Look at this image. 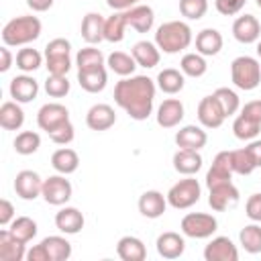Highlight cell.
Listing matches in <instances>:
<instances>
[{"instance_id":"3957f363","label":"cell","mask_w":261,"mask_h":261,"mask_svg":"<svg viewBox=\"0 0 261 261\" xmlns=\"http://www.w3.org/2000/svg\"><path fill=\"white\" fill-rule=\"evenodd\" d=\"M41 29H43V24L37 16H31V14L16 16V18H12L4 24L2 41L8 47H27L29 43L39 39Z\"/></svg>"},{"instance_id":"ab89813d","label":"cell","mask_w":261,"mask_h":261,"mask_svg":"<svg viewBox=\"0 0 261 261\" xmlns=\"http://www.w3.org/2000/svg\"><path fill=\"white\" fill-rule=\"evenodd\" d=\"M230 167H232V173H239V175H249L257 169L255 159L251 157L247 147L230 151Z\"/></svg>"},{"instance_id":"e0dca14e","label":"cell","mask_w":261,"mask_h":261,"mask_svg":"<svg viewBox=\"0 0 261 261\" xmlns=\"http://www.w3.org/2000/svg\"><path fill=\"white\" fill-rule=\"evenodd\" d=\"M155 247H157L159 257H163V259H177L186 251V241H184V237L179 232L167 230V232H161L157 237Z\"/></svg>"},{"instance_id":"836d02e7","label":"cell","mask_w":261,"mask_h":261,"mask_svg":"<svg viewBox=\"0 0 261 261\" xmlns=\"http://www.w3.org/2000/svg\"><path fill=\"white\" fill-rule=\"evenodd\" d=\"M106 65L110 67V71H114L116 75L120 77H128L133 75V71L139 67L135 57L124 53V51H112L108 57H106Z\"/></svg>"},{"instance_id":"db71d44e","label":"cell","mask_w":261,"mask_h":261,"mask_svg":"<svg viewBox=\"0 0 261 261\" xmlns=\"http://www.w3.org/2000/svg\"><path fill=\"white\" fill-rule=\"evenodd\" d=\"M27 259H29V261H49V255H47L43 243L33 245V247L27 251Z\"/></svg>"},{"instance_id":"4316f807","label":"cell","mask_w":261,"mask_h":261,"mask_svg":"<svg viewBox=\"0 0 261 261\" xmlns=\"http://www.w3.org/2000/svg\"><path fill=\"white\" fill-rule=\"evenodd\" d=\"M222 35L220 31L216 29H202L198 35H196V51L204 57H212V55H218L220 49H222Z\"/></svg>"},{"instance_id":"f6af8a7d","label":"cell","mask_w":261,"mask_h":261,"mask_svg":"<svg viewBox=\"0 0 261 261\" xmlns=\"http://www.w3.org/2000/svg\"><path fill=\"white\" fill-rule=\"evenodd\" d=\"M45 67L53 75H67V71L71 69V57H69V53L45 55Z\"/></svg>"},{"instance_id":"11a10c76","label":"cell","mask_w":261,"mask_h":261,"mask_svg":"<svg viewBox=\"0 0 261 261\" xmlns=\"http://www.w3.org/2000/svg\"><path fill=\"white\" fill-rule=\"evenodd\" d=\"M12 61H14V57H12L10 49H8V45H4V47L0 49V71L6 73V71L12 67Z\"/></svg>"},{"instance_id":"277c9868","label":"cell","mask_w":261,"mask_h":261,"mask_svg":"<svg viewBox=\"0 0 261 261\" xmlns=\"http://www.w3.org/2000/svg\"><path fill=\"white\" fill-rule=\"evenodd\" d=\"M230 80L243 92L255 90L261 84V65H259V59H255L251 55H241V57L232 59V63H230Z\"/></svg>"},{"instance_id":"7a4b0ae2","label":"cell","mask_w":261,"mask_h":261,"mask_svg":"<svg viewBox=\"0 0 261 261\" xmlns=\"http://www.w3.org/2000/svg\"><path fill=\"white\" fill-rule=\"evenodd\" d=\"M192 29L184 20H167L155 31V45L163 53H179L192 45Z\"/></svg>"},{"instance_id":"e575fe53","label":"cell","mask_w":261,"mask_h":261,"mask_svg":"<svg viewBox=\"0 0 261 261\" xmlns=\"http://www.w3.org/2000/svg\"><path fill=\"white\" fill-rule=\"evenodd\" d=\"M126 27H128V22H126L124 10H116L104 22V41H108V43H120L124 39V29Z\"/></svg>"},{"instance_id":"30bf717a","label":"cell","mask_w":261,"mask_h":261,"mask_svg":"<svg viewBox=\"0 0 261 261\" xmlns=\"http://www.w3.org/2000/svg\"><path fill=\"white\" fill-rule=\"evenodd\" d=\"M14 192L22 200H37L43 194V179L33 169H22L14 177Z\"/></svg>"},{"instance_id":"5bb4252c","label":"cell","mask_w":261,"mask_h":261,"mask_svg":"<svg viewBox=\"0 0 261 261\" xmlns=\"http://www.w3.org/2000/svg\"><path fill=\"white\" fill-rule=\"evenodd\" d=\"M232 37L243 45L257 43L261 37V22L253 14H243L232 22Z\"/></svg>"},{"instance_id":"6f0895ef","label":"cell","mask_w":261,"mask_h":261,"mask_svg":"<svg viewBox=\"0 0 261 261\" xmlns=\"http://www.w3.org/2000/svg\"><path fill=\"white\" fill-rule=\"evenodd\" d=\"M141 0H106V4L112 8V10H128L133 6H137Z\"/></svg>"},{"instance_id":"c3c4849f","label":"cell","mask_w":261,"mask_h":261,"mask_svg":"<svg viewBox=\"0 0 261 261\" xmlns=\"http://www.w3.org/2000/svg\"><path fill=\"white\" fill-rule=\"evenodd\" d=\"M73 137H75V133H73L71 120L65 122V124H61V126L55 128L53 133H49V139H51L55 145H69V143L73 141Z\"/></svg>"},{"instance_id":"6da1fadb","label":"cell","mask_w":261,"mask_h":261,"mask_svg":"<svg viewBox=\"0 0 261 261\" xmlns=\"http://www.w3.org/2000/svg\"><path fill=\"white\" fill-rule=\"evenodd\" d=\"M155 82L147 75H128L116 82L114 86V102L133 118L147 120L153 112L155 102Z\"/></svg>"},{"instance_id":"ee69618b","label":"cell","mask_w":261,"mask_h":261,"mask_svg":"<svg viewBox=\"0 0 261 261\" xmlns=\"http://www.w3.org/2000/svg\"><path fill=\"white\" fill-rule=\"evenodd\" d=\"M214 96H216V100L220 102V106H222L226 118L239 112V108H241V100H239V96H237L234 90H230V88H218V90L214 92Z\"/></svg>"},{"instance_id":"9a60e30c","label":"cell","mask_w":261,"mask_h":261,"mask_svg":"<svg viewBox=\"0 0 261 261\" xmlns=\"http://www.w3.org/2000/svg\"><path fill=\"white\" fill-rule=\"evenodd\" d=\"M226 181H232V167H230V151H220L208 173H206V186L208 188H214V186H220V184H226Z\"/></svg>"},{"instance_id":"ac0fdd59","label":"cell","mask_w":261,"mask_h":261,"mask_svg":"<svg viewBox=\"0 0 261 261\" xmlns=\"http://www.w3.org/2000/svg\"><path fill=\"white\" fill-rule=\"evenodd\" d=\"M165 208H167V196H163V194L157 192V190H147V192H143L141 198H139V212H141L145 218L155 220V218L163 216Z\"/></svg>"},{"instance_id":"9f6ffc18","label":"cell","mask_w":261,"mask_h":261,"mask_svg":"<svg viewBox=\"0 0 261 261\" xmlns=\"http://www.w3.org/2000/svg\"><path fill=\"white\" fill-rule=\"evenodd\" d=\"M247 149H249L251 157L255 159V165L261 167V139H253V141H249Z\"/></svg>"},{"instance_id":"bcb514c9","label":"cell","mask_w":261,"mask_h":261,"mask_svg":"<svg viewBox=\"0 0 261 261\" xmlns=\"http://www.w3.org/2000/svg\"><path fill=\"white\" fill-rule=\"evenodd\" d=\"M179 12L188 20H200L208 12V0H179Z\"/></svg>"},{"instance_id":"ba28073f","label":"cell","mask_w":261,"mask_h":261,"mask_svg":"<svg viewBox=\"0 0 261 261\" xmlns=\"http://www.w3.org/2000/svg\"><path fill=\"white\" fill-rule=\"evenodd\" d=\"M69 122V110L59 104V102H49V104H43L37 112V124L41 130H45L47 135L53 133L55 128H59L61 124Z\"/></svg>"},{"instance_id":"d6a6232c","label":"cell","mask_w":261,"mask_h":261,"mask_svg":"<svg viewBox=\"0 0 261 261\" xmlns=\"http://www.w3.org/2000/svg\"><path fill=\"white\" fill-rule=\"evenodd\" d=\"M41 243L49 255V261H67L71 257V243L65 237L51 234V237H45Z\"/></svg>"},{"instance_id":"7dc6e473","label":"cell","mask_w":261,"mask_h":261,"mask_svg":"<svg viewBox=\"0 0 261 261\" xmlns=\"http://www.w3.org/2000/svg\"><path fill=\"white\" fill-rule=\"evenodd\" d=\"M45 92L51 98H63L69 94V80L67 75H53L49 73L45 80Z\"/></svg>"},{"instance_id":"ffe728a7","label":"cell","mask_w":261,"mask_h":261,"mask_svg":"<svg viewBox=\"0 0 261 261\" xmlns=\"http://www.w3.org/2000/svg\"><path fill=\"white\" fill-rule=\"evenodd\" d=\"M184 120V104L177 98H167L157 108V124L163 128H173Z\"/></svg>"},{"instance_id":"9c48e42d","label":"cell","mask_w":261,"mask_h":261,"mask_svg":"<svg viewBox=\"0 0 261 261\" xmlns=\"http://www.w3.org/2000/svg\"><path fill=\"white\" fill-rule=\"evenodd\" d=\"M196 114H198V120L204 128H218V126H222V122L226 118V114H224V110H222V106H220V102L216 100L214 94L204 96L198 102Z\"/></svg>"},{"instance_id":"2e32d148","label":"cell","mask_w":261,"mask_h":261,"mask_svg":"<svg viewBox=\"0 0 261 261\" xmlns=\"http://www.w3.org/2000/svg\"><path fill=\"white\" fill-rule=\"evenodd\" d=\"M116 122V112L110 104H94L86 112V124L92 130H108Z\"/></svg>"},{"instance_id":"74e56055","label":"cell","mask_w":261,"mask_h":261,"mask_svg":"<svg viewBox=\"0 0 261 261\" xmlns=\"http://www.w3.org/2000/svg\"><path fill=\"white\" fill-rule=\"evenodd\" d=\"M14 61H16V67L22 73H31V71H37L43 65V55L33 47H22V49H18Z\"/></svg>"},{"instance_id":"91938a15","label":"cell","mask_w":261,"mask_h":261,"mask_svg":"<svg viewBox=\"0 0 261 261\" xmlns=\"http://www.w3.org/2000/svg\"><path fill=\"white\" fill-rule=\"evenodd\" d=\"M257 55H259V59H261V39L257 41Z\"/></svg>"},{"instance_id":"7bdbcfd3","label":"cell","mask_w":261,"mask_h":261,"mask_svg":"<svg viewBox=\"0 0 261 261\" xmlns=\"http://www.w3.org/2000/svg\"><path fill=\"white\" fill-rule=\"evenodd\" d=\"M75 65H77V71L80 69H94V67H102L104 65V55L100 49L96 47H84L77 51L75 55Z\"/></svg>"},{"instance_id":"f1b7e54d","label":"cell","mask_w":261,"mask_h":261,"mask_svg":"<svg viewBox=\"0 0 261 261\" xmlns=\"http://www.w3.org/2000/svg\"><path fill=\"white\" fill-rule=\"evenodd\" d=\"M116 255L122 261H143L147 257V249L141 239L126 234L116 243Z\"/></svg>"},{"instance_id":"44dd1931","label":"cell","mask_w":261,"mask_h":261,"mask_svg":"<svg viewBox=\"0 0 261 261\" xmlns=\"http://www.w3.org/2000/svg\"><path fill=\"white\" fill-rule=\"evenodd\" d=\"M128 27H133L137 33H149L155 24V12L147 4H137L128 10H124Z\"/></svg>"},{"instance_id":"816d5d0a","label":"cell","mask_w":261,"mask_h":261,"mask_svg":"<svg viewBox=\"0 0 261 261\" xmlns=\"http://www.w3.org/2000/svg\"><path fill=\"white\" fill-rule=\"evenodd\" d=\"M241 114L261 124V100H251L241 108Z\"/></svg>"},{"instance_id":"484cf974","label":"cell","mask_w":261,"mask_h":261,"mask_svg":"<svg viewBox=\"0 0 261 261\" xmlns=\"http://www.w3.org/2000/svg\"><path fill=\"white\" fill-rule=\"evenodd\" d=\"M104 22L106 18L98 12H88L82 18V39L88 45H98L100 41H104Z\"/></svg>"},{"instance_id":"b9f144b4","label":"cell","mask_w":261,"mask_h":261,"mask_svg":"<svg viewBox=\"0 0 261 261\" xmlns=\"http://www.w3.org/2000/svg\"><path fill=\"white\" fill-rule=\"evenodd\" d=\"M12 145H14V151L18 155H33L41 147V137L35 130H22V133H18L14 137Z\"/></svg>"},{"instance_id":"cb8c5ba5","label":"cell","mask_w":261,"mask_h":261,"mask_svg":"<svg viewBox=\"0 0 261 261\" xmlns=\"http://www.w3.org/2000/svg\"><path fill=\"white\" fill-rule=\"evenodd\" d=\"M130 55L135 57L137 65L139 67H145V69H151L155 65H159V59H161V51L155 43L151 41H137L130 49Z\"/></svg>"},{"instance_id":"f35d334b","label":"cell","mask_w":261,"mask_h":261,"mask_svg":"<svg viewBox=\"0 0 261 261\" xmlns=\"http://www.w3.org/2000/svg\"><path fill=\"white\" fill-rule=\"evenodd\" d=\"M179 69L188 77H202L208 69V63H206L204 55H200L198 51L196 53H186L179 61Z\"/></svg>"},{"instance_id":"680465c9","label":"cell","mask_w":261,"mask_h":261,"mask_svg":"<svg viewBox=\"0 0 261 261\" xmlns=\"http://www.w3.org/2000/svg\"><path fill=\"white\" fill-rule=\"evenodd\" d=\"M27 6L33 12H45L53 6V0H27Z\"/></svg>"},{"instance_id":"8992f818","label":"cell","mask_w":261,"mask_h":261,"mask_svg":"<svg viewBox=\"0 0 261 261\" xmlns=\"http://www.w3.org/2000/svg\"><path fill=\"white\" fill-rule=\"evenodd\" d=\"M179 228L190 239H210L218 228V220L206 212H190L181 218Z\"/></svg>"},{"instance_id":"4fadbf2b","label":"cell","mask_w":261,"mask_h":261,"mask_svg":"<svg viewBox=\"0 0 261 261\" xmlns=\"http://www.w3.org/2000/svg\"><path fill=\"white\" fill-rule=\"evenodd\" d=\"M204 259L206 261H237L239 249L228 237H214L204 247Z\"/></svg>"},{"instance_id":"1f68e13d","label":"cell","mask_w":261,"mask_h":261,"mask_svg":"<svg viewBox=\"0 0 261 261\" xmlns=\"http://www.w3.org/2000/svg\"><path fill=\"white\" fill-rule=\"evenodd\" d=\"M51 165H53V169H55L57 173L69 175V173H73V171L77 169L80 157H77V153H75L73 149L61 147V149L53 151V155H51Z\"/></svg>"},{"instance_id":"7c38bea8","label":"cell","mask_w":261,"mask_h":261,"mask_svg":"<svg viewBox=\"0 0 261 261\" xmlns=\"http://www.w3.org/2000/svg\"><path fill=\"white\" fill-rule=\"evenodd\" d=\"M10 98L18 104H27V102H33L39 94V82L29 75V73H22V75H14L10 80Z\"/></svg>"},{"instance_id":"60d3db41","label":"cell","mask_w":261,"mask_h":261,"mask_svg":"<svg viewBox=\"0 0 261 261\" xmlns=\"http://www.w3.org/2000/svg\"><path fill=\"white\" fill-rule=\"evenodd\" d=\"M232 133L241 141H253L261 133V124L251 120V118H247V116H243V114H239L234 118V122H232Z\"/></svg>"},{"instance_id":"94428289","label":"cell","mask_w":261,"mask_h":261,"mask_svg":"<svg viewBox=\"0 0 261 261\" xmlns=\"http://www.w3.org/2000/svg\"><path fill=\"white\" fill-rule=\"evenodd\" d=\"M255 4H257V6H259V8H261V0H255Z\"/></svg>"},{"instance_id":"8d00e7d4","label":"cell","mask_w":261,"mask_h":261,"mask_svg":"<svg viewBox=\"0 0 261 261\" xmlns=\"http://www.w3.org/2000/svg\"><path fill=\"white\" fill-rule=\"evenodd\" d=\"M239 241L247 253H251V255L261 253V224L253 222V224L243 226L239 232Z\"/></svg>"},{"instance_id":"7402d4cb","label":"cell","mask_w":261,"mask_h":261,"mask_svg":"<svg viewBox=\"0 0 261 261\" xmlns=\"http://www.w3.org/2000/svg\"><path fill=\"white\" fill-rule=\"evenodd\" d=\"M202 155L200 151L192 149H177L173 153V169L181 175H196L202 169Z\"/></svg>"},{"instance_id":"83f0119b","label":"cell","mask_w":261,"mask_h":261,"mask_svg":"<svg viewBox=\"0 0 261 261\" xmlns=\"http://www.w3.org/2000/svg\"><path fill=\"white\" fill-rule=\"evenodd\" d=\"M108 82V73L102 67H94V69H80L77 71V84L82 86V90H86L88 94H98L106 88Z\"/></svg>"},{"instance_id":"f546056e","label":"cell","mask_w":261,"mask_h":261,"mask_svg":"<svg viewBox=\"0 0 261 261\" xmlns=\"http://www.w3.org/2000/svg\"><path fill=\"white\" fill-rule=\"evenodd\" d=\"M24 124V110L18 102L8 100L0 106V126L4 130H18Z\"/></svg>"},{"instance_id":"f5cc1de1","label":"cell","mask_w":261,"mask_h":261,"mask_svg":"<svg viewBox=\"0 0 261 261\" xmlns=\"http://www.w3.org/2000/svg\"><path fill=\"white\" fill-rule=\"evenodd\" d=\"M12 220H14V206L6 198H2L0 200V224L2 226H8Z\"/></svg>"},{"instance_id":"4dcf8cb0","label":"cell","mask_w":261,"mask_h":261,"mask_svg":"<svg viewBox=\"0 0 261 261\" xmlns=\"http://www.w3.org/2000/svg\"><path fill=\"white\" fill-rule=\"evenodd\" d=\"M184 84H186V75L181 73V69H173V67H165L159 71L157 75V88L169 96L177 94L184 90Z\"/></svg>"},{"instance_id":"52a82bcc","label":"cell","mask_w":261,"mask_h":261,"mask_svg":"<svg viewBox=\"0 0 261 261\" xmlns=\"http://www.w3.org/2000/svg\"><path fill=\"white\" fill-rule=\"evenodd\" d=\"M71 192H73V188H71L69 179H65L63 173L49 175L47 179H43V194L41 196L51 206H63V204H67L69 198H71Z\"/></svg>"},{"instance_id":"d4e9b609","label":"cell","mask_w":261,"mask_h":261,"mask_svg":"<svg viewBox=\"0 0 261 261\" xmlns=\"http://www.w3.org/2000/svg\"><path fill=\"white\" fill-rule=\"evenodd\" d=\"M0 259L2 261H22L27 259V245L10 234L8 228L0 230Z\"/></svg>"},{"instance_id":"f907efd6","label":"cell","mask_w":261,"mask_h":261,"mask_svg":"<svg viewBox=\"0 0 261 261\" xmlns=\"http://www.w3.org/2000/svg\"><path fill=\"white\" fill-rule=\"evenodd\" d=\"M245 212L253 222H261V194H251L247 198Z\"/></svg>"},{"instance_id":"681fc988","label":"cell","mask_w":261,"mask_h":261,"mask_svg":"<svg viewBox=\"0 0 261 261\" xmlns=\"http://www.w3.org/2000/svg\"><path fill=\"white\" fill-rule=\"evenodd\" d=\"M245 4H247V0H214V6H216V10H218L222 16L239 14Z\"/></svg>"},{"instance_id":"603a6c76","label":"cell","mask_w":261,"mask_h":261,"mask_svg":"<svg viewBox=\"0 0 261 261\" xmlns=\"http://www.w3.org/2000/svg\"><path fill=\"white\" fill-rule=\"evenodd\" d=\"M55 226L63 234H77L84 228V214L73 206H63L55 214Z\"/></svg>"},{"instance_id":"d6986e66","label":"cell","mask_w":261,"mask_h":261,"mask_svg":"<svg viewBox=\"0 0 261 261\" xmlns=\"http://www.w3.org/2000/svg\"><path fill=\"white\" fill-rule=\"evenodd\" d=\"M208 143V135L202 126L196 124H186L175 133V145L179 149H192V151H200L204 145Z\"/></svg>"},{"instance_id":"5b68a950","label":"cell","mask_w":261,"mask_h":261,"mask_svg":"<svg viewBox=\"0 0 261 261\" xmlns=\"http://www.w3.org/2000/svg\"><path fill=\"white\" fill-rule=\"evenodd\" d=\"M200 194H202V188L198 179L194 175H186L184 179H179L177 184L169 188L167 204L175 210H186V208H192L200 200Z\"/></svg>"},{"instance_id":"8fae6325","label":"cell","mask_w":261,"mask_h":261,"mask_svg":"<svg viewBox=\"0 0 261 261\" xmlns=\"http://www.w3.org/2000/svg\"><path fill=\"white\" fill-rule=\"evenodd\" d=\"M208 204L212 210L216 212H224L232 206L239 204V190L234 188L232 181H226V184H220V186H214V188H208Z\"/></svg>"},{"instance_id":"d590c367","label":"cell","mask_w":261,"mask_h":261,"mask_svg":"<svg viewBox=\"0 0 261 261\" xmlns=\"http://www.w3.org/2000/svg\"><path fill=\"white\" fill-rule=\"evenodd\" d=\"M8 230L12 237H16L20 243H31L35 237H37V222L31 218V216H16L10 224H8Z\"/></svg>"}]
</instances>
